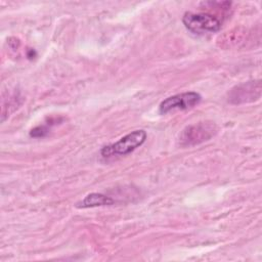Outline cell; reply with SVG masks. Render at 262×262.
Masks as SVG:
<instances>
[{
	"mask_svg": "<svg viewBox=\"0 0 262 262\" xmlns=\"http://www.w3.org/2000/svg\"><path fill=\"white\" fill-rule=\"evenodd\" d=\"M217 132V127L212 122H200L185 127L179 135L182 146H192L212 138Z\"/></svg>",
	"mask_w": 262,
	"mask_h": 262,
	"instance_id": "obj_3",
	"label": "cell"
},
{
	"mask_svg": "<svg viewBox=\"0 0 262 262\" xmlns=\"http://www.w3.org/2000/svg\"><path fill=\"white\" fill-rule=\"evenodd\" d=\"M202 100L201 94L194 91H188L178 93L164 99L159 106V112L162 115H166L171 112L184 111L198 105Z\"/></svg>",
	"mask_w": 262,
	"mask_h": 262,
	"instance_id": "obj_4",
	"label": "cell"
},
{
	"mask_svg": "<svg viewBox=\"0 0 262 262\" xmlns=\"http://www.w3.org/2000/svg\"><path fill=\"white\" fill-rule=\"evenodd\" d=\"M182 23L188 31L198 35L216 33L222 26L221 19L211 12H185Z\"/></svg>",
	"mask_w": 262,
	"mask_h": 262,
	"instance_id": "obj_1",
	"label": "cell"
},
{
	"mask_svg": "<svg viewBox=\"0 0 262 262\" xmlns=\"http://www.w3.org/2000/svg\"><path fill=\"white\" fill-rule=\"evenodd\" d=\"M115 203V200L108 195L99 192H92L87 194L81 202L77 204L78 208H93L100 206H110Z\"/></svg>",
	"mask_w": 262,
	"mask_h": 262,
	"instance_id": "obj_6",
	"label": "cell"
},
{
	"mask_svg": "<svg viewBox=\"0 0 262 262\" xmlns=\"http://www.w3.org/2000/svg\"><path fill=\"white\" fill-rule=\"evenodd\" d=\"M146 137L147 134L144 130H134L131 133L123 136L117 142L102 147L100 154L103 158H110L114 156H126L142 145L146 140Z\"/></svg>",
	"mask_w": 262,
	"mask_h": 262,
	"instance_id": "obj_2",
	"label": "cell"
},
{
	"mask_svg": "<svg viewBox=\"0 0 262 262\" xmlns=\"http://www.w3.org/2000/svg\"><path fill=\"white\" fill-rule=\"evenodd\" d=\"M261 96V82L249 81L234 86L228 92V102L231 104H242L256 101Z\"/></svg>",
	"mask_w": 262,
	"mask_h": 262,
	"instance_id": "obj_5",
	"label": "cell"
},
{
	"mask_svg": "<svg viewBox=\"0 0 262 262\" xmlns=\"http://www.w3.org/2000/svg\"><path fill=\"white\" fill-rule=\"evenodd\" d=\"M48 131H49V129L47 126L41 125V126H37L34 129H32L30 132V135L32 137H44L48 133Z\"/></svg>",
	"mask_w": 262,
	"mask_h": 262,
	"instance_id": "obj_7",
	"label": "cell"
}]
</instances>
